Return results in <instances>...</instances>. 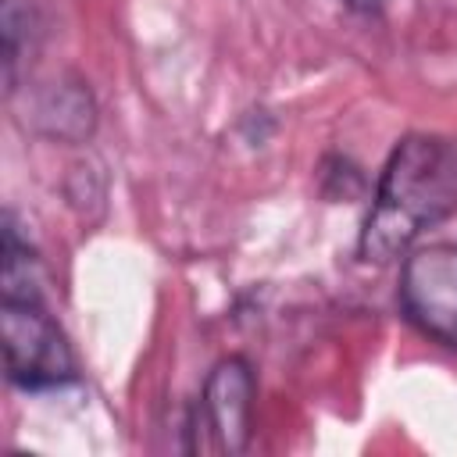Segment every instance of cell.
Masks as SVG:
<instances>
[{"label":"cell","mask_w":457,"mask_h":457,"mask_svg":"<svg viewBox=\"0 0 457 457\" xmlns=\"http://www.w3.org/2000/svg\"><path fill=\"white\" fill-rule=\"evenodd\" d=\"M350 11H357V14H375V11H382L386 7V0H343Z\"/></svg>","instance_id":"8992f818"},{"label":"cell","mask_w":457,"mask_h":457,"mask_svg":"<svg viewBox=\"0 0 457 457\" xmlns=\"http://www.w3.org/2000/svg\"><path fill=\"white\" fill-rule=\"evenodd\" d=\"M7 378L18 389H61L79 378L71 346L46 314L43 296H0Z\"/></svg>","instance_id":"7a4b0ae2"},{"label":"cell","mask_w":457,"mask_h":457,"mask_svg":"<svg viewBox=\"0 0 457 457\" xmlns=\"http://www.w3.org/2000/svg\"><path fill=\"white\" fill-rule=\"evenodd\" d=\"M457 211V154L439 136H403L378 179L357 253L371 264L403 257L418 236Z\"/></svg>","instance_id":"6da1fadb"},{"label":"cell","mask_w":457,"mask_h":457,"mask_svg":"<svg viewBox=\"0 0 457 457\" xmlns=\"http://www.w3.org/2000/svg\"><path fill=\"white\" fill-rule=\"evenodd\" d=\"M400 307L421 332L457 346V243H425L403 253Z\"/></svg>","instance_id":"3957f363"},{"label":"cell","mask_w":457,"mask_h":457,"mask_svg":"<svg viewBox=\"0 0 457 457\" xmlns=\"http://www.w3.org/2000/svg\"><path fill=\"white\" fill-rule=\"evenodd\" d=\"M193 418L214 436V450L243 453L253 432V371L243 357H221L207 382Z\"/></svg>","instance_id":"277c9868"},{"label":"cell","mask_w":457,"mask_h":457,"mask_svg":"<svg viewBox=\"0 0 457 457\" xmlns=\"http://www.w3.org/2000/svg\"><path fill=\"white\" fill-rule=\"evenodd\" d=\"M36 125L64 143H79L96 125V104L79 79H61L43 89L36 104Z\"/></svg>","instance_id":"5b68a950"}]
</instances>
